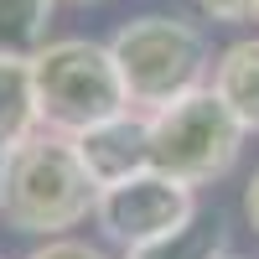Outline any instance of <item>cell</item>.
Masks as SVG:
<instances>
[{
  "mask_svg": "<svg viewBox=\"0 0 259 259\" xmlns=\"http://www.w3.org/2000/svg\"><path fill=\"white\" fill-rule=\"evenodd\" d=\"M99 182L89 177L73 135L36 130L0 156V223L31 239H68V228L94 218Z\"/></svg>",
  "mask_w": 259,
  "mask_h": 259,
  "instance_id": "1",
  "label": "cell"
},
{
  "mask_svg": "<svg viewBox=\"0 0 259 259\" xmlns=\"http://www.w3.org/2000/svg\"><path fill=\"white\" fill-rule=\"evenodd\" d=\"M109 57L119 68L124 99L135 114H156L166 104L202 89L212 68L202 26H192L182 16H135L109 36Z\"/></svg>",
  "mask_w": 259,
  "mask_h": 259,
  "instance_id": "2",
  "label": "cell"
},
{
  "mask_svg": "<svg viewBox=\"0 0 259 259\" xmlns=\"http://www.w3.org/2000/svg\"><path fill=\"white\" fill-rule=\"evenodd\" d=\"M31 83H36L41 130H57V135H83L130 109L109 41H89V36L41 41L31 52Z\"/></svg>",
  "mask_w": 259,
  "mask_h": 259,
  "instance_id": "3",
  "label": "cell"
},
{
  "mask_svg": "<svg viewBox=\"0 0 259 259\" xmlns=\"http://www.w3.org/2000/svg\"><path fill=\"white\" fill-rule=\"evenodd\" d=\"M244 135L249 130L223 104V94L212 83H202L197 94L150 114V166L197 192V187H212L218 177L233 171V161L244 150Z\"/></svg>",
  "mask_w": 259,
  "mask_h": 259,
  "instance_id": "4",
  "label": "cell"
},
{
  "mask_svg": "<svg viewBox=\"0 0 259 259\" xmlns=\"http://www.w3.org/2000/svg\"><path fill=\"white\" fill-rule=\"evenodd\" d=\"M94 223L104 228V239L119 244L124 254H140V249L182 239V233L197 223V192L161 177L156 166H145V171H135V177H124V182L99 187Z\"/></svg>",
  "mask_w": 259,
  "mask_h": 259,
  "instance_id": "5",
  "label": "cell"
},
{
  "mask_svg": "<svg viewBox=\"0 0 259 259\" xmlns=\"http://www.w3.org/2000/svg\"><path fill=\"white\" fill-rule=\"evenodd\" d=\"M73 145H78V156H83V166H89V177L99 187L124 182V177H135V171L150 166V114L124 109V114L73 135Z\"/></svg>",
  "mask_w": 259,
  "mask_h": 259,
  "instance_id": "6",
  "label": "cell"
},
{
  "mask_svg": "<svg viewBox=\"0 0 259 259\" xmlns=\"http://www.w3.org/2000/svg\"><path fill=\"white\" fill-rule=\"evenodd\" d=\"M41 130L36 109V83H31V57L26 52H0V156L16 150Z\"/></svg>",
  "mask_w": 259,
  "mask_h": 259,
  "instance_id": "7",
  "label": "cell"
},
{
  "mask_svg": "<svg viewBox=\"0 0 259 259\" xmlns=\"http://www.w3.org/2000/svg\"><path fill=\"white\" fill-rule=\"evenodd\" d=\"M212 89L239 114L244 130H259V36H244L212 62Z\"/></svg>",
  "mask_w": 259,
  "mask_h": 259,
  "instance_id": "8",
  "label": "cell"
},
{
  "mask_svg": "<svg viewBox=\"0 0 259 259\" xmlns=\"http://www.w3.org/2000/svg\"><path fill=\"white\" fill-rule=\"evenodd\" d=\"M57 0H0V52H36Z\"/></svg>",
  "mask_w": 259,
  "mask_h": 259,
  "instance_id": "9",
  "label": "cell"
},
{
  "mask_svg": "<svg viewBox=\"0 0 259 259\" xmlns=\"http://www.w3.org/2000/svg\"><path fill=\"white\" fill-rule=\"evenodd\" d=\"M207 254H218V233H207L192 223L182 239H171V244H156V249H140V254H124V259H207Z\"/></svg>",
  "mask_w": 259,
  "mask_h": 259,
  "instance_id": "10",
  "label": "cell"
},
{
  "mask_svg": "<svg viewBox=\"0 0 259 259\" xmlns=\"http://www.w3.org/2000/svg\"><path fill=\"white\" fill-rule=\"evenodd\" d=\"M26 259H109V254L89 239H41Z\"/></svg>",
  "mask_w": 259,
  "mask_h": 259,
  "instance_id": "11",
  "label": "cell"
},
{
  "mask_svg": "<svg viewBox=\"0 0 259 259\" xmlns=\"http://www.w3.org/2000/svg\"><path fill=\"white\" fill-rule=\"evenodd\" d=\"M202 16H212V21H228V26H239V21H254V11H259V0H192Z\"/></svg>",
  "mask_w": 259,
  "mask_h": 259,
  "instance_id": "12",
  "label": "cell"
},
{
  "mask_svg": "<svg viewBox=\"0 0 259 259\" xmlns=\"http://www.w3.org/2000/svg\"><path fill=\"white\" fill-rule=\"evenodd\" d=\"M244 218H249V228L259 233V166H254V177H249V187H244Z\"/></svg>",
  "mask_w": 259,
  "mask_h": 259,
  "instance_id": "13",
  "label": "cell"
},
{
  "mask_svg": "<svg viewBox=\"0 0 259 259\" xmlns=\"http://www.w3.org/2000/svg\"><path fill=\"white\" fill-rule=\"evenodd\" d=\"M207 259H239V254H223V249H218V254H207Z\"/></svg>",
  "mask_w": 259,
  "mask_h": 259,
  "instance_id": "14",
  "label": "cell"
},
{
  "mask_svg": "<svg viewBox=\"0 0 259 259\" xmlns=\"http://www.w3.org/2000/svg\"><path fill=\"white\" fill-rule=\"evenodd\" d=\"M73 6H104V0H73Z\"/></svg>",
  "mask_w": 259,
  "mask_h": 259,
  "instance_id": "15",
  "label": "cell"
},
{
  "mask_svg": "<svg viewBox=\"0 0 259 259\" xmlns=\"http://www.w3.org/2000/svg\"><path fill=\"white\" fill-rule=\"evenodd\" d=\"M254 21H259V11H254Z\"/></svg>",
  "mask_w": 259,
  "mask_h": 259,
  "instance_id": "16",
  "label": "cell"
}]
</instances>
